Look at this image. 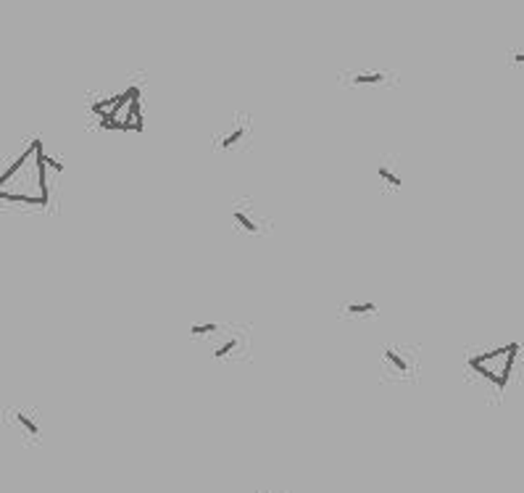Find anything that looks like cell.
Wrapping results in <instances>:
<instances>
[{
	"mask_svg": "<svg viewBox=\"0 0 524 493\" xmlns=\"http://www.w3.org/2000/svg\"><path fill=\"white\" fill-rule=\"evenodd\" d=\"M419 370L417 356L406 354L401 346L382 348V374H398V377H414Z\"/></svg>",
	"mask_w": 524,
	"mask_h": 493,
	"instance_id": "obj_1",
	"label": "cell"
},
{
	"mask_svg": "<svg viewBox=\"0 0 524 493\" xmlns=\"http://www.w3.org/2000/svg\"><path fill=\"white\" fill-rule=\"evenodd\" d=\"M250 132H253V127H250L248 116H235L232 124H229V130L216 137L213 148H216V150H224V153H227V150H235V148H240L243 143H248Z\"/></svg>",
	"mask_w": 524,
	"mask_h": 493,
	"instance_id": "obj_2",
	"label": "cell"
},
{
	"mask_svg": "<svg viewBox=\"0 0 524 493\" xmlns=\"http://www.w3.org/2000/svg\"><path fill=\"white\" fill-rule=\"evenodd\" d=\"M250 203H235V209H232V219H235L237 225L243 227L245 232H250V235H259L261 232L263 222L259 219V214H253V209H248Z\"/></svg>",
	"mask_w": 524,
	"mask_h": 493,
	"instance_id": "obj_3",
	"label": "cell"
},
{
	"mask_svg": "<svg viewBox=\"0 0 524 493\" xmlns=\"http://www.w3.org/2000/svg\"><path fill=\"white\" fill-rule=\"evenodd\" d=\"M377 174H380V182L390 190H401L403 185V177L398 172V164L393 159H380V166H377Z\"/></svg>",
	"mask_w": 524,
	"mask_h": 493,
	"instance_id": "obj_4",
	"label": "cell"
},
{
	"mask_svg": "<svg viewBox=\"0 0 524 493\" xmlns=\"http://www.w3.org/2000/svg\"><path fill=\"white\" fill-rule=\"evenodd\" d=\"M380 309H377V304L374 301H356V304H345V306L340 309V317H374Z\"/></svg>",
	"mask_w": 524,
	"mask_h": 493,
	"instance_id": "obj_5",
	"label": "cell"
},
{
	"mask_svg": "<svg viewBox=\"0 0 524 493\" xmlns=\"http://www.w3.org/2000/svg\"><path fill=\"white\" fill-rule=\"evenodd\" d=\"M387 77H390L387 71H353L348 82L351 85H385Z\"/></svg>",
	"mask_w": 524,
	"mask_h": 493,
	"instance_id": "obj_6",
	"label": "cell"
},
{
	"mask_svg": "<svg viewBox=\"0 0 524 493\" xmlns=\"http://www.w3.org/2000/svg\"><path fill=\"white\" fill-rule=\"evenodd\" d=\"M13 414V420H16V425L21 427V430H26V435L29 438H40V425L35 422V417L29 412H24V409H16Z\"/></svg>",
	"mask_w": 524,
	"mask_h": 493,
	"instance_id": "obj_7",
	"label": "cell"
},
{
	"mask_svg": "<svg viewBox=\"0 0 524 493\" xmlns=\"http://www.w3.org/2000/svg\"><path fill=\"white\" fill-rule=\"evenodd\" d=\"M237 348H240V338H227L222 346L213 348V359H227V356H232Z\"/></svg>",
	"mask_w": 524,
	"mask_h": 493,
	"instance_id": "obj_8",
	"label": "cell"
},
{
	"mask_svg": "<svg viewBox=\"0 0 524 493\" xmlns=\"http://www.w3.org/2000/svg\"><path fill=\"white\" fill-rule=\"evenodd\" d=\"M219 333V325L216 322H203V325H193L190 327V338H206V335H216Z\"/></svg>",
	"mask_w": 524,
	"mask_h": 493,
	"instance_id": "obj_9",
	"label": "cell"
},
{
	"mask_svg": "<svg viewBox=\"0 0 524 493\" xmlns=\"http://www.w3.org/2000/svg\"><path fill=\"white\" fill-rule=\"evenodd\" d=\"M45 166H51L53 172H58V174L64 172V164H61V161H55V159H51V156H45Z\"/></svg>",
	"mask_w": 524,
	"mask_h": 493,
	"instance_id": "obj_10",
	"label": "cell"
},
{
	"mask_svg": "<svg viewBox=\"0 0 524 493\" xmlns=\"http://www.w3.org/2000/svg\"><path fill=\"white\" fill-rule=\"evenodd\" d=\"M512 61H514V64H524V53H514Z\"/></svg>",
	"mask_w": 524,
	"mask_h": 493,
	"instance_id": "obj_11",
	"label": "cell"
},
{
	"mask_svg": "<svg viewBox=\"0 0 524 493\" xmlns=\"http://www.w3.org/2000/svg\"><path fill=\"white\" fill-rule=\"evenodd\" d=\"M259 493H263V491H259Z\"/></svg>",
	"mask_w": 524,
	"mask_h": 493,
	"instance_id": "obj_12",
	"label": "cell"
}]
</instances>
